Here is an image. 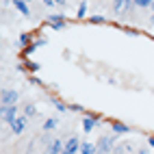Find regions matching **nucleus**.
I'll use <instances>...</instances> for the list:
<instances>
[{"label": "nucleus", "mask_w": 154, "mask_h": 154, "mask_svg": "<svg viewBox=\"0 0 154 154\" xmlns=\"http://www.w3.org/2000/svg\"><path fill=\"white\" fill-rule=\"evenodd\" d=\"M57 124H59V122H57L54 117H48V119L44 122V130H54V128H57Z\"/></svg>", "instance_id": "13"}, {"label": "nucleus", "mask_w": 154, "mask_h": 154, "mask_svg": "<svg viewBox=\"0 0 154 154\" xmlns=\"http://www.w3.org/2000/svg\"><path fill=\"white\" fill-rule=\"evenodd\" d=\"M48 22H52V26L59 30L61 26L65 24V17H63V15H48Z\"/></svg>", "instance_id": "12"}, {"label": "nucleus", "mask_w": 154, "mask_h": 154, "mask_svg": "<svg viewBox=\"0 0 154 154\" xmlns=\"http://www.w3.org/2000/svg\"><path fill=\"white\" fill-rule=\"evenodd\" d=\"M150 11H152V17H150V22L154 24V2H152V7H150Z\"/></svg>", "instance_id": "24"}, {"label": "nucleus", "mask_w": 154, "mask_h": 154, "mask_svg": "<svg viewBox=\"0 0 154 154\" xmlns=\"http://www.w3.org/2000/svg\"><path fill=\"white\" fill-rule=\"evenodd\" d=\"M98 148H96V143H91V141H83L80 143V154H96Z\"/></svg>", "instance_id": "11"}, {"label": "nucleus", "mask_w": 154, "mask_h": 154, "mask_svg": "<svg viewBox=\"0 0 154 154\" xmlns=\"http://www.w3.org/2000/svg\"><path fill=\"white\" fill-rule=\"evenodd\" d=\"M24 2H30V0H24Z\"/></svg>", "instance_id": "28"}, {"label": "nucleus", "mask_w": 154, "mask_h": 154, "mask_svg": "<svg viewBox=\"0 0 154 154\" xmlns=\"http://www.w3.org/2000/svg\"><path fill=\"white\" fill-rule=\"evenodd\" d=\"M63 146H65V143H61L59 139H52V141L48 143L46 154H61V152H63Z\"/></svg>", "instance_id": "6"}, {"label": "nucleus", "mask_w": 154, "mask_h": 154, "mask_svg": "<svg viewBox=\"0 0 154 154\" xmlns=\"http://www.w3.org/2000/svg\"><path fill=\"white\" fill-rule=\"evenodd\" d=\"M2 2H5V5H9V0H2Z\"/></svg>", "instance_id": "27"}, {"label": "nucleus", "mask_w": 154, "mask_h": 154, "mask_svg": "<svg viewBox=\"0 0 154 154\" xmlns=\"http://www.w3.org/2000/svg\"><path fill=\"white\" fill-rule=\"evenodd\" d=\"M148 146H150V148H154V135H150V137H148Z\"/></svg>", "instance_id": "22"}, {"label": "nucleus", "mask_w": 154, "mask_h": 154, "mask_svg": "<svg viewBox=\"0 0 154 154\" xmlns=\"http://www.w3.org/2000/svg\"><path fill=\"white\" fill-rule=\"evenodd\" d=\"M52 104H54V106H57V111H61V113H65V111H69V106L65 104V102H61L59 98H54V100H52Z\"/></svg>", "instance_id": "14"}, {"label": "nucleus", "mask_w": 154, "mask_h": 154, "mask_svg": "<svg viewBox=\"0 0 154 154\" xmlns=\"http://www.w3.org/2000/svg\"><path fill=\"white\" fill-rule=\"evenodd\" d=\"M154 0H132V5L135 7H152Z\"/></svg>", "instance_id": "17"}, {"label": "nucleus", "mask_w": 154, "mask_h": 154, "mask_svg": "<svg viewBox=\"0 0 154 154\" xmlns=\"http://www.w3.org/2000/svg\"><path fill=\"white\" fill-rule=\"evenodd\" d=\"M28 42H30V37H28V35H24V33L20 35V44H22V46H28Z\"/></svg>", "instance_id": "19"}, {"label": "nucleus", "mask_w": 154, "mask_h": 154, "mask_svg": "<svg viewBox=\"0 0 154 154\" xmlns=\"http://www.w3.org/2000/svg\"><path fill=\"white\" fill-rule=\"evenodd\" d=\"M111 128H113V132H115V135H126V132H130V128L124 124V122H117V119L111 122Z\"/></svg>", "instance_id": "7"}, {"label": "nucleus", "mask_w": 154, "mask_h": 154, "mask_svg": "<svg viewBox=\"0 0 154 154\" xmlns=\"http://www.w3.org/2000/svg\"><path fill=\"white\" fill-rule=\"evenodd\" d=\"M57 5H61V7H65V0H54Z\"/></svg>", "instance_id": "25"}, {"label": "nucleus", "mask_w": 154, "mask_h": 154, "mask_svg": "<svg viewBox=\"0 0 154 154\" xmlns=\"http://www.w3.org/2000/svg\"><path fill=\"white\" fill-rule=\"evenodd\" d=\"M13 7L17 9V11L20 13H22V15H30V9H28V2H24V0H13Z\"/></svg>", "instance_id": "10"}, {"label": "nucleus", "mask_w": 154, "mask_h": 154, "mask_svg": "<svg viewBox=\"0 0 154 154\" xmlns=\"http://www.w3.org/2000/svg\"><path fill=\"white\" fill-rule=\"evenodd\" d=\"M69 111H83V106L80 104H69Z\"/></svg>", "instance_id": "21"}, {"label": "nucleus", "mask_w": 154, "mask_h": 154, "mask_svg": "<svg viewBox=\"0 0 154 154\" xmlns=\"http://www.w3.org/2000/svg\"><path fill=\"white\" fill-rule=\"evenodd\" d=\"M78 150H80V139L78 137H69L65 141L63 152H61V154H78Z\"/></svg>", "instance_id": "4"}, {"label": "nucleus", "mask_w": 154, "mask_h": 154, "mask_svg": "<svg viewBox=\"0 0 154 154\" xmlns=\"http://www.w3.org/2000/svg\"><path fill=\"white\" fill-rule=\"evenodd\" d=\"M137 154H148V150H139V152H137Z\"/></svg>", "instance_id": "26"}, {"label": "nucleus", "mask_w": 154, "mask_h": 154, "mask_svg": "<svg viewBox=\"0 0 154 154\" xmlns=\"http://www.w3.org/2000/svg\"><path fill=\"white\" fill-rule=\"evenodd\" d=\"M24 128H26V117H17L13 124H11L13 135H20V132H24Z\"/></svg>", "instance_id": "9"}, {"label": "nucleus", "mask_w": 154, "mask_h": 154, "mask_svg": "<svg viewBox=\"0 0 154 154\" xmlns=\"http://www.w3.org/2000/svg\"><path fill=\"white\" fill-rule=\"evenodd\" d=\"M35 115H37V109L33 104H26L24 106V117H35Z\"/></svg>", "instance_id": "15"}, {"label": "nucleus", "mask_w": 154, "mask_h": 154, "mask_svg": "<svg viewBox=\"0 0 154 154\" xmlns=\"http://www.w3.org/2000/svg\"><path fill=\"white\" fill-rule=\"evenodd\" d=\"M96 148H98V152H96V154H109V152L115 150V139L109 137V135H104V137H100V139H98Z\"/></svg>", "instance_id": "1"}, {"label": "nucleus", "mask_w": 154, "mask_h": 154, "mask_svg": "<svg viewBox=\"0 0 154 154\" xmlns=\"http://www.w3.org/2000/svg\"><path fill=\"white\" fill-rule=\"evenodd\" d=\"M44 5H46V7H54L57 2H54V0H44Z\"/></svg>", "instance_id": "23"}, {"label": "nucleus", "mask_w": 154, "mask_h": 154, "mask_svg": "<svg viewBox=\"0 0 154 154\" xmlns=\"http://www.w3.org/2000/svg\"><path fill=\"white\" fill-rule=\"evenodd\" d=\"M124 152H126V148H124V146H117L115 150H113V154H124Z\"/></svg>", "instance_id": "20"}, {"label": "nucleus", "mask_w": 154, "mask_h": 154, "mask_svg": "<svg viewBox=\"0 0 154 154\" xmlns=\"http://www.w3.org/2000/svg\"><path fill=\"white\" fill-rule=\"evenodd\" d=\"M96 126H98V117H91V115H85L83 117V130L85 132H91Z\"/></svg>", "instance_id": "8"}, {"label": "nucleus", "mask_w": 154, "mask_h": 154, "mask_svg": "<svg viewBox=\"0 0 154 154\" xmlns=\"http://www.w3.org/2000/svg\"><path fill=\"white\" fill-rule=\"evenodd\" d=\"M17 98H20V94H17V91H13V89H2V94H0L2 106H11V104H15Z\"/></svg>", "instance_id": "3"}, {"label": "nucleus", "mask_w": 154, "mask_h": 154, "mask_svg": "<svg viewBox=\"0 0 154 154\" xmlns=\"http://www.w3.org/2000/svg\"><path fill=\"white\" fill-rule=\"evenodd\" d=\"M130 9H132V0H115V5H113V13H115L117 17H122V15H126Z\"/></svg>", "instance_id": "2"}, {"label": "nucleus", "mask_w": 154, "mask_h": 154, "mask_svg": "<svg viewBox=\"0 0 154 154\" xmlns=\"http://www.w3.org/2000/svg\"><path fill=\"white\" fill-rule=\"evenodd\" d=\"M2 117H5L7 124L11 126L13 122L17 119V106H15V104H11V106H2Z\"/></svg>", "instance_id": "5"}, {"label": "nucleus", "mask_w": 154, "mask_h": 154, "mask_svg": "<svg viewBox=\"0 0 154 154\" xmlns=\"http://www.w3.org/2000/svg\"><path fill=\"white\" fill-rule=\"evenodd\" d=\"M91 22H94V24H102V22H104V15H91Z\"/></svg>", "instance_id": "18"}, {"label": "nucleus", "mask_w": 154, "mask_h": 154, "mask_svg": "<svg viewBox=\"0 0 154 154\" xmlns=\"http://www.w3.org/2000/svg\"><path fill=\"white\" fill-rule=\"evenodd\" d=\"M85 15H87V2H80L78 11H76V17H78V20H83Z\"/></svg>", "instance_id": "16"}]
</instances>
